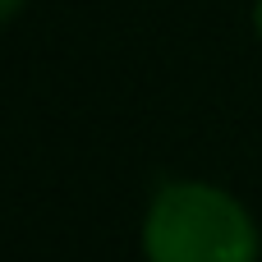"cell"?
I'll list each match as a JSON object with an SVG mask.
<instances>
[{
	"label": "cell",
	"mask_w": 262,
	"mask_h": 262,
	"mask_svg": "<svg viewBox=\"0 0 262 262\" xmlns=\"http://www.w3.org/2000/svg\"><path fill=\"white\" fill-rule=\"evenodd\" d=\"M262 235L253 212L221 184L170 180L143 216L147 262H258Z\"/></svg>",
	"instance_id": "1"
},
{
	"label": "cell",
	"mask_w": 262,
	"mask_h": 262,
	"mask_svg": "<svg viewBox=\"0 0 262 262\" xmlns=\"http://www.w3.org/2000/svg\"><path fill=\"white\" fill-rule=\"evenodd\" d=\"M23 5H28V0H0V23H9V18H14Z\"/></svg>",
	"instance_id": "2"
},
{
	"label": "cell",
	"mask_w": 262,
	"mask_h": 262,
	"mask_svg": "<svg viewBox=\"0 0 262 262\" xmlns=\"http://www.w3.org/2000/svg\"><path fill=\"white\" fill-rule=\"evenodd\" d=\"M253 28H258V37H262V0L253 5Z\"/></svg>",
	"instance_id": "3"
}]
</instances>
